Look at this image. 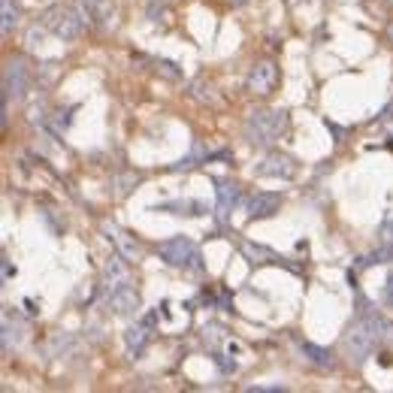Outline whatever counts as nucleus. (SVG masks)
Returning <instances> with one entry per match:
<instances>
[{"mask_svg": "<svg viewBox=\"0 0 393 393\" xmlns=\"http://www.w3.org/2000/svg\"><path fill=\"white\" fill-rule=\"evenodd\" d=\"M287 127V112L275 109V112H254L245 125V137L251 145H273Z\"/></svg>", "mask_w": 393, "mask_h": 393, "instance_id": "1", "label": "nucleus"}, {"mask_svg": "<svg viewBox=\"0 0 393 393\" xmlns=\"http://www.w3.org/2000/svg\"><path fill=\"white\" fill-rule=\"evenodd\" d=\"M161 257L170 266H188V269H200V249L190 239H185V236H176V239L164 242L161 249Z\"/></svg>", "mask_w": 393, "mask_h": 393, "instance_id": "2", "label": "nucleus"}, {"mask_svg": "<svg viewBox=\"0 0 393 393\" xmlns=\"http://www.w3.org/2000/svg\"><path fill=\"white\" fill-rule=\"evenodd\" d=\"M46 25L58 33L61 40H76L79 33H82V18H79L73 9H67V6H55L52 13L46 16Z\"/></svg>", "mask_w": 393, "mask_h": 393, "instance_id": "3", "label": "nucleus"}, {"mask_svg": "<svg viewBox=\"0 0 393 393\" xmlns=\"http://www.w3.org/2000/svg\"><path fill=\"white\" fill-rule=\"evenodd\" d=\"M254 176H261V178H294L297 176V164H294V157L275 152V154L263 157L261 166L254 170Z\"/></svg>", "mask_w": 393, "mask_h": 393, "instance_id": "4", "label": "nucleus"}, {"mask_svg": "<svg viewBox=\"0 0 393 393\" xmlns=\"http://www.w3.org/2000/svg\"><path fill=\"white\" fill-rule=\"evenodd\" d=\"M103 233L118 245V251H121V257H125V261H130V263L133 261H142V249H139L137 239H133L127 230H121L118 224H112V221H103Z\"/></svg>", "mask_w": 393, "mask_h": 393, "instance_id": "5", "label": "nucleus"}, {"mask_svg": "<svg viewBox=\"0 0 393 393\" xmlns=\"http://www.w3.org/2000/svg\"><path fill=\"white\" fill-rule=\"evenodd\" d=\"M275 79H278V70H275V64H257L251 76H249V91L254 94H269L275 88Z\"/></svg>", "mask_w": 393, "mask_h": 393, "instance_id": "6", "label": "nucleus"}, {"mask_svg": "<svg viewBox=\"0 0 393 393\" xmlns=\"http://www.w3.org/2000/svg\"><path fill=\"white\" fill-rule=\"evenodd\" d=\"M109 309H115V314H133L139 309V297L130 285L118 287V290H109Z\"/></svg>", "mask_w": 393, "mask_h": 393, "instance_id": "7", "label": "nucleus"}, {"mask_svg": "<svg viewBox=\"0 0 393 393\" xmlns=\"http://www.w3.org/2000/svg\"><path fill=\"white\" fill-rule=\"evenodd\" d=\"M278 206H282V197H278V194H254L251 203H249V221L275 215Z\"/></svg>", "mask_w": 393, "mask_h": 393, "instance_id": "8", "label": "nucleus"}, {"mask_svg": "<svg viewBox=\"0 0 393 393\" xmlns=\"http://www.w3.org/2000/svg\"><path fill=\"white\" fill-rule=\"evenodd\" d=\"M218 188V218H227V212L239 203V197H242V190H239V185L236 182H227V178H218L215 182Z\"/></svg>", "mask_w": 393, "mask_h": 393, "instance_id": "9", "label": "nucleus"}, {"mask_svg": "<svg viewBox=\"0 0 393 393\" xmlns=\"http://www.w3.org/2000/svg\"><path fill=\"white\" fill-rule=\"evenodd\" d=\"M103 282H106L109 290L125 287V285H130V269L115 257V261H109V263L103 266Z\"/></svg>", "mask_w": 393, "mask_h": 393, "instance_id": "10", "label": "nucleus"}, {"mask_svg": "<svg viewBox=\"0 0 393 393\" xmlns=\"http://www.w3.org/2000/svg\"><path fill=\"white\" fill-rule=\"evenodd\" d=\"M25 85H28V73H25V64L21 61H13L6 67V100L9 97H21L25 94Z\"/></svg>", "mask_w": 393, "mask_h": 393, "instance_id": "11", "label": "nucleus"}, {"mask_svg": "<svg viewBox=\"0 0 393 393\" xmlns=\"http://www.w3.org/2000/svg\"><path fill=\"white\" fill-rule=\"evenodd\" d=\"M154 327V314H149V318H145V321H139L137 324V327H130L127 333H125V342H127V348H130V351H142V348H145V342H149V330Z\"/></svg>", "mask_w": 393, "mask_h": 393, "instance_id": "12", "label": "nucleus"}, {"mask_svg": "<svg viewBox=\"0 0 393 393\" xmlns=\"http://www.w3.org/2000/svg\"><path fill=\"white\" fill-rule=\"evenodd\" d=\"M157 209L173 212V215H203V203H194V200H173V203H161Z\"/></svg>", "mask_w": 393, "mask_h": 393, "instance_id": "13", "label": "nucleus"}, {"mask_svg": "<svg viewBox=\"0 0 393 393\" xmlns=\"http://www.w3.org/2000/svg\"><path fill=\"white\" fill-rule=\"evenodd\" d=\"M302 354H306L309 360L314 366H321V369H330L333 366V354L327 351V348H318V345H312V342H302Z\"/></svg>", "mask_w": 393, "mask_h": 393, "instance_id": "14", "label": "nucleus"}, {"mask_svg": "<svg viewBox=\"0 0 393 393\" xmlns=\"http://www.w3.org/2000/svg\"><path fill=\"white\" fill-rule=\"evenodd\" d=\"M85 16L94 21H106L112 16V0H82Z\"/></svg>", "mask_w": 393, "mask_h": 393, "instance_id": "15", "label": "nucleus"}, {"mask_svg": "<svg viewBox=\"0 0 393 393\" xmlns=\"http://www.w3.org/2000/svg\"><path fill=\"white\" fill-rule=\"evenodd\" d=\"M242 251L251 257V263H266V261H273V251L263 249V245H254V242H245Z\"/></svg>", "mask_w": 393, "mask_h": 393, "instance_id": "16", "label": "nucleus"}, {"mask_svg": "<svg viewBox=\"0 0 393 393\" xmlns=\"http://www.w3.org/2000/svg\"><path fill=\"white\" fill-rule=\"evenodd\" d=\"M115 197H127L130 190H133V185H139V176L137 173H127V176H118L115 178Z\"/></svg>", "mask_w": 393, "mask_h": 393, "instance_id": "17", "label": "nucleus"}, {"mask_svg": "<svg viewBox=\"0 0 393 393\" xmlns=\"http://www.w3.org/2000/svg\"><path fill=\"white\" fill-rule=\"evenodd\" d=\"M13 21H16V13H13V0H4V33L13 30Z\"/></svg>", "mask_w": 393, "mask_h": 393, "instance_id": "18", "label": "nucleus"}, {"mask_svg": "<svg viewBox=\"0 0 393 393\" xmlns=\"http://www.w3.org/2000/svg\"><path fill=\"white\" fill-rule=\"evenodd\" d=\"M387 302H390V306H393V275L387 278Z\"/></svg>", "mask_w": 393, "mask_h": 393, "instance_id": "19", "label": "nucleus"}, {"mask_svg": "<svg viewBox=\"0 0 393 393\" xmlns=\"http://www.w3.org/2000/svg\"><path fill=\"white\" fill-rule=\"evenodd\" d=\"M230 4H233V6H239V4H245V0H230Z\"/></svg>", "mask_w": 393, "mask_h": 393, "instance_id": "20", "label": "nucleus"}]
</instances>
